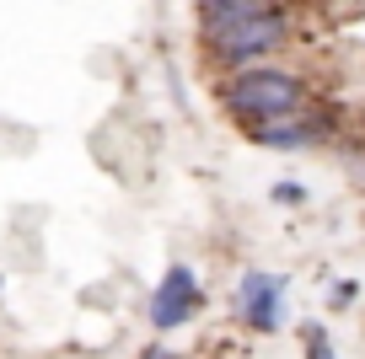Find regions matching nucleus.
Instances as JSON below:
<instances>
[{"mask_svg": "<svg viewBox=\"0 0 365 359\" xmlns=\"http://www.w3.org/2000/svg\"><path fill=\"white\" fill-rule=\"evenodd\" d=\"M237 311L252 333H274L279 316H285V279L279 274H263V269H247L237 284Z\"/></svg>", "mask_w": 365, "mask_h": 359, "instance_id": "20e7f679", "label": "nucleus"}, {"mask_svg": "<svg viewBox=\"0 0 365 359\" xmlns=\"http://www.w3.org/2000/svg\"><path fill=\"white\" fill-rule=\"evenodd\" d=\"M301 108H307V86H301L290 70L252 65V70H242V76L226 80V113L242 118V124H252V135L301 118Z\"/></svg>", "mask_w": 365, "mask_h": 359, "instance_id": "f03ea898", "label": "nucleus"}, {"mask_svg": "<svg viewBox=\"0 0 365 359\" xmlns=\"http://www.w3.org/2000/svg\"><path fill=\"white\" fill-rule=\"evenodd\" d=\"M199 306H205V290H199V274L188 269V263H172L167 274H161L156 295H150V327H161V333H172V327L194 322Z\"/></svg>", "mask_w": 365, "mask_h": 359, "instance_id": "7ed1b4c3", "label": "nucleus"}, {"mask_svg": "<svg viewBox=\"0 0 365 359\" xmlns=\"http://www.w3.org/2000/svg\"><path fill=\"white\" fill-rule=\"evenodd\" d=\"M349 301H354V284H349V279H339V284L328 290V306H349Z\"/></svg>", "mask_w": 365, "mask_h": 359, "instance_id": "423d86ee", "label": "nucleus"}, {"mask_svg": "<svg viewBox=\"0 0 365 359\" xmlns=\"http://www.w3.org/2000/svg\"><path fill=\"white\" fill-rule=\"evenodd\" d=\"M307 359H339V354H333V343H328V333H322L317 322L307 327Z\"/></svg>", "mask_w": 365, "mask_h": 359, "instance_id": "39448f33", "label": "nucleus"}, {"mask_svg": "<svg viewBox=\"0 0 365 359\" xmlns=\"http://www.w3.org/2000/svg\"><path fill=\"white\" fill-rule=\"evenodd\" d=\"M199 22H205V43L215 48V59L237 76L263 65L290 38V16L263 0H215V6H199Z\"/></svg>", "mask_w": 365, "mask_h": 359, "instance_id": "f257e3e1", "label": "nucleus"}]
</instances>
